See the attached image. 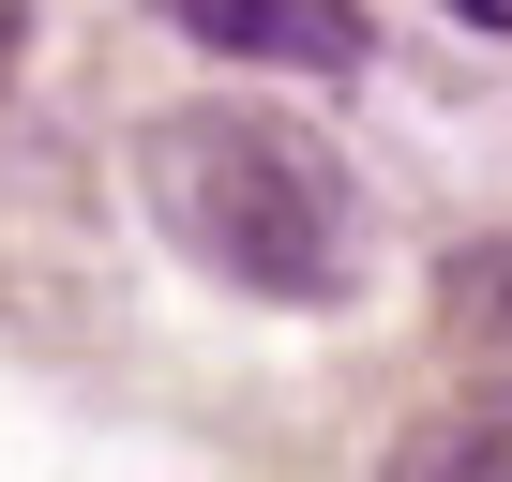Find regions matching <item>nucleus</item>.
<instances>
[{
    "label": "nucleus",
    "instance_id": "5",
    "mask_svg": "<svg viewBox=\"0 0 512 482\" xmlns=\"http://www.w3.org/2000/svg\"><path fill=\"white\" fill-rule=\"evenodd\" d=\"M16 46H31V0H0V76H16Z\"/></svg>",
    "mask_w": 512,
    "mask_h": 482
},
{
    "label": "nucleus",
    "instance_id": "3",
    "mask_svg": "<svg viewBox=\"0 0 512 482\" xmlns=\"http://www.w3.org/2000/svg\"><path fill=\"white\" fill-rule=\"evenodd\" d=\"M377 482H512V392H467V407L407 422Z\"/></svg>",
    "mask_w": 512,
    "mask_h": 482
},
{
    "label": "nucleus",
    "instance_id": "1",
    "mask_svg": "<svg viewBox=\"0 0 512 482\" xmlns=\"http://www.w3.org/2000/svg\"><path fill=\"white\" fill-rule=\"evenodd\" d=\"M136 181H151V226L241 302H347V272H362L347 166L272 106H166L136 136Z\"/></svg>",
    "mask_w": 512,
    "mask_h": 482
},
{
    "label": "nucleus",
    "instance_id": "2",
    "mask_svg": "<svg viewBox=\"0 0 512 482\" xmlns=\"http://www.w3.org/2000/svg\"><path fill=\"white\" fill-rule=\"evenodd\" d=\"M166 16L226 61H287V76H332L362 31H347V0H166Z\"/></svg>",
    "mask_w": 512,
    "mask_h": 482
},
{
    "label": "nucleus",
    "instance_id": "4",
    "mask_svg": "<svg viewBox=\"0 0 512 482\" xmlns=\"http://www.w3.org/2000/svg\"><path fill=\"white\" fill-rule=\"evenodd\" d=\"M437 317H452V347L482 362V392H512V241H482V257H452Z\"/></svg>",
    "mask_w": 512,
    "mask_h": 482
}]
</instances>
